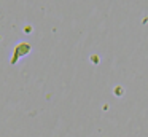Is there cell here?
I'll return each mask as SVG.
<instances>
[{
    "instance_id": "cell-1",
    "label": "cell",
    "mask_w": 148,
    "mask_h": 137,
    "mask_svg": "<svg viewBox=\"0 0 148 137\" xmlns=\"http://www.w3.org/2000/svg\"><path fill=\"white\" fill-rule=\"evenodd\" d=\"M30 50H32V45L27 43V41H21V43H18L16 46H14V51H13V57H11V65H14V64L18 62V61L21 59V57L27 56V54L30 53Z\"/></svg>"
}]
</instances>
